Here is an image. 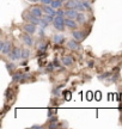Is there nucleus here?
Segmentation results:
<instances>
[{
  "instance_id": "obj_17",
  "label": "nucleus",
  "mask_w": 122,
  "mask_h": 129,
  "mask_svg": "<svg viewBox=\"0 0 122 129\" xmlns=\"http://www.w3.org/2000/svg\"><path fill=\"white\" fill-rule=\"evenodd\" d=\"M54 42H55L56 44L64 43V42H65V36H64V35H55V36H54Z\"/></svg>"
},
{
  "instance_id": "obj_23",
  "label": "nucleus",
  "mask_w": 122,
  "mask_h": 129,
  "mask_svg": "<svg viewBox=\"0 0 122 129\" xmlns=\"http://www.w3.org/2000/svg\"><path fill=\"white\" fill-rule=\"evenodd\" d=\"M62 87H64V85H59V87H56L53 91V94H54V96H60V90Z\"/></svg>"
},
{
  "instance_id": "obj_11",
  "label": "nucleus",
  "mask_w": 122,
  "mask_h": 129,
  "mask_svg": "<svg viewBox=\"0 0 122 129\" xmlns=\"http://www.w3.org/2000/svg\"><path fill=\"white\" fill-rule=\"evenodd\" d=\"M42 9H43V12H44L46 14H52V16H56L55 9H53L52 5H44Z\"/></svg>"
},
{
  "instance_id": "obj_27",
  "label": "nucleus",
  "mask_w": 122,
  "mask_h": 129,
  "mask_svg": "<svg viewBox=\"0 0 122 129\" xmlns=\"http://www.w3.org/2000/svg\"><path fill=\"white\" fill-rule=\"evenodd\" d=\"M56 16H62V17H65V16H66V11H62L61 9H59L56 11Z\"/></svg>"
},
{
  "instance_id": "obj_26",
  "label": "nucleus",
  "mask_w": 122,
  "mask_h": 129,
  "mask_svg": "<svg viewBox=\"0 0 122 129\" xmlns=\"http://www.w3.org/2000/svg\"><path fill=\"white\" fill-rule=\"evenodd\" d=\"M56 111H57L56 109H48V118H49V117H52V116L54 115Z\"/></svg>"
},
{
  "instance_id": "obj_9",
  "label": "nucleus",
  "mask_w": 122,
  "mask_h": 129,
  "mask_svg": "<svg viewBox=\"0 0 122 129\" xmlns=\"http://www.w3.org/2000/svg\"><path fill=\"white\" fill-rule=\"evenodd\" d=\"M22 38H23L24 43H25V44H26V46H28V47H31V46H33V44H34L33 37H31V35H30V34H28V32H26V34H24V35H23V37H22Z\"/></svg>"
},
{
  "instance_id": "obj_15",
  "label": "nucleus",
  "mask_w": 122,
  "mask_h": 129,
  "mask_svg": "<svg viewBox=\"0 0 122 129\" xmlns=\"http://www.w3.org/2000/svg\"><path fill=\"white\" fill-rule=\"evenodd\" d=\"M10 51H11V42H5V46H4V48H3L1 53L5 54V55H9Z\"/></svg>"
},
{
  "instance_id": "obj_22",
  "label": "nucleus",
  "mask_w": 122,
  "mask_h": 129,
  "mask_svg": "<svg viewBox=\"0 0 122 129\" xmlns=\"http://www.w3.org/2000/svg\"><path fill=\"white\" fill-rule=\"evenodd\" d=\"M77 10H78V11H85L84 5H83V3L79 1V0H77Z\"/></svg>"
},
{
  "instance_id": "obj_5",
  "label": "nucleus",
  "mask_w": 122,
  "mask_h": 129,
  "mask_svg": "<svg viewBox=\"0 0 122 129\" xmlns=\"http://www.w3.org/2000/svg\"><path fill=\"white\" fill-rule=\"evenodd\" d=\"M30 12L33 14H35L36 17H38V18H42L43 17V9L40 7V6H33L30 9Z\"/></svg>"
},
{
  "instance_id": "obj_2",
  "label": "nucleus",
  "mask_w": 122,
  "mask_h": 129,
  "mask_svg": "<svg viewBox=\"0 0 122 129\" xmlns=\"http://www.w3.org/2000/svg\"><path fill=\"white\" fill-rule=\"evenodd\" d=\"M23 18L28 22V23L35 24V25H40L41 24V18L36 17L35 14H33L31 12H24L23 13Z\"/></svg>"
},
{
  "instance_id": "obj_13",
  "label": "nucleus",
  "mask_w": 122,
  "mask_h": 129,
  "mask_svg": "<svg viewBox=\"0 0 122 129\" xmlns=\"http://www.w3.org/2000/svg\"><path fill=\"white\" fill-rule=\"evenodd\" d=\"M65 7L67 10H77V0H67L65 3Z\"/></svg>"
},
{
  "instance_id": "obj_35",
  "label": "nucleus",
  "mask_w": 122,
  "mask_h": 129,
  "mask_svg": "<svg viewBox=\"0 0 122 129\" xmlns=\"http://www.w3.org/2000/svg\"><path fill=\"white\" fill-rule=\"evenodd\" d=\"M37 128H42V125H33V127H31V129H37Z\"/></svg>"
},
{
  "instance_id": "obj_24",
  "label": "nucleus",
  "mask_w": 122,
  "mask_h": 129,
  "mask_svg": "<svg viewBox=\"0 0 122 129\" xmlns=\"http://www.w3.org/2000/svg\"><path fill=\"white\" fill-rule=\"evenodd\" d=\"M46 49H47V44H46V43H40V44H38V50L46 51Z\"/></svg>"
},
{
  "instance_id": "obj_4",
  "label": "nucleus",
  "mask_w": 122,
  "mask_h": 129,
  "mask_svg": "<svg viewBox=\"0 0 122 129\" xmlns=\"http://www.w3.org/2000/svg\"><path fill=\"white\" fill-rule=\"evenodd\" d=\"M72 37L74 38V40H77L78 42H81L85 40V32L83 31H79V30H74V31L72 32Z\"/></svg>"
},
{
  "instance_id": "obj_36",
  "label": "nucleus",
  "mask_w": 122,
  "mask_h": 129,
  "mask_svg": "<svg viewBox=\"0 0 122 129\" xmlns=\"http://www.w3.org/2000/svg\"><path fill=\"white\" fill-rule=\"evenodd\" d=\"M89 67H94V61H89Z\"/></svg>"
},
{
  "instance_id": "obj_6",
  "label": "nucleus",
  "mask_w": 122,
  "mask_h": 129,
  "mask_svg": "<svg viewBox=\"0 0 122 129\" xmlns=\"http://www.w3.org/2000/svg\"><path fill=\"white\" fill-rule=\"evenodd\" d=\"M36 26H37V25H35V24L26 23L23 26V29H24V31L25 32H28V34H30V35H33V34L36 32Z\"/></svg>"
},
{
  "instance_id": "obj_21",
  "label": "nucleus",
  "mask_w": 122,
  "mask_h": 129,
  "mask_svg": "<svg viewBox=\"0 0 122 129\" xmlns=\"http://www.w3.org/2000/svg\"><path fill=\"white\" fill-rule=\"evenodd\" d=\"M81 3H83V5H84V7H85V10H86V11H91V10H92V7H91V5H90L89 1H86V0H83Z\"/></svg>"
},
{
  "instance_id": "obj_12",
  "label": "nucleus",
  "mask_w": 122,
  "mask_h": 129,
  "mask_svg": "<svg viewBox=\"0 0 122 129\" xmlns=\"http://www.w3.org/2000/svg\"><path fill=\"white\" fill-rule=\"evenodd\" d=\"M65 24L66 26L71 30H75L77 29V23L74 22V19H71V18H66L65 19Z\"/></svg>"
},
{
  "instance_id": "obj_10",
  "label": "nucleus",
  "mask_w": 122,
  "mask_h": 129,
  "mask_svg": "<svg viewBox=\"0 0 122 129\" xmlns=\"http://www.w3.org/2000/svg\"><path fill=\"white\" fill-rule=\"evenodd\" d=\"M73 57L71 55H66L62 57V63H64V66H66V67H71L72 64H73Z\"/></svg>"
},
{
  "instance_id": "obj_8",
  "label": "nucleus",
  "mask_w": 122,
  "mask_h": 129,
  "mask_svg": "<svg viewBox=\"0 0 122 129\" xmlns=\"http://www.w3.org/2000/svg\"><path fill=\"white\" fill-rule=\"evenodd\" d=\"M67 46H68V48H70L71 50H78L80 48V46H79V42L77 41V40H72V41H68L67 42Z\"/></svg>"
},
{
  "instance_id": "obj_30",
  "label": "nucleus",
  "mask_w": 122,
  "mask_h": 129,
  "mask_svg": "<svg viewBox=\"0 0 122 129\" xmlns=\"http://www.w3.org/2000/svg\"><path fill=\"white\" fill-rule=\"evenodd\" d=\"M6 66H7V69H9L10 72H12V71L14 69V64L13 63H7Z\"/></svg>"
},
{
  "instance_id": "obj_18",
  "label": "nucleus",
  "mask_w": 122,
  "mask_h": 129,
  "mask_svg": "<svg viewBox=\"0 0 122 129\" xmlns=\"http://www.w3.org/2000/svg\"><path fill=\"white\" fill-rule=\"evenodd\" d=\"M29 57H30V50L29 49H23V51H22V59L28 60Z\"/></svg>"
},
{
  "instance_id": "obj_20",
  "label": "nucleus",
  "mask_w": 122,
  "mask_h": 129,
  "mask_svg": "<svg viewBox=\"0 0 122 129\" xmlns=\"http://www.w3.org/2000/svg\"><path fill=\"white\" fill-rule=\"evenodd\" d=\"M64 98H65V101H71V98H72V93L71 91H64Z\"/></svg>"
},
{
  "instance_id": "obj_1",
  "label": "nucleus",
  "mask_w": 122,
  "mask_h": 129,
  "mask_svg": "<svg viewBox=\"0 0 122 129\" xmlns=\"http://www.w3.org/2000/svg\"><path fill=\"white\" fill-rule=\"evenodd\" d=\"M65 19L62 16H55V18H54V22H53V24H54V28L56 29V30H59V31H64L66 28V24H65Z\"/></svg>"
},
{
  "instance_id": "obj_29",
  "label": "nucleus",
  "mask_w": 122,
  "mask_h": 129,
  "mask_svg": "<svg viewBox=\"0 0 122 129\" xmlns=\"http://www.w3.org/2000/svg\"><path fill=\"white\" fill-rule=\"evenodd\" d=\"M43 5H50L53 3V0H40Z\"/></svg>"
},
{
  "instance_id": "obj_19",
  "label": "nucleus",
  "mask_w": 122,
  "mask_h": 129,
  "mask_svg": "<svg viewBox=\"0 0 122 129\" xmlns=\"http://www.w3.org/2000/svg\"><path fill=\"white\" fill-rule=\"evenodd\" d=\"M77 22L78 23H84L85 22V16H84V13H81V12H79V14H78V17H77Z\"/></svg>"
},
{
  "instance_id": "obj_38",
  "label": "nucleus",
  "mask_w": 122,
  "mask_h": 129,
  "mask_svg": "<svg viewBox=\"0 0 122 129\" xmlns=\"http://www.w3.org/2000/svg\"><path fill=\"white\" fill-rule=\"evenodd\" d=\"M61 1H64V3H66V1H67V0H61Z\"/></svg>"
},
{
  "instance_id": "obj_3",
  "label": "nucleus",
  "mask_w": 122,
  "mask_h": 129,
  "mask_svg": "<svg viewBox=\"0 0 122 129\" xmlns=\"http://www.w3.org/2000/svg\"><path fill=\"white\" fill-rule=\"evenodd\" d=\"M22 49L20 48H13L12 50L10 51V54H9V56H10V59L11 60H19V59H22Z\"/></svg>"
},
{
  "instance_id": "obj_33",
  "label": "nucleus",
  "mask_w": 122,
  "mask_h": 129,
  "mask_svg": "<svg viewBox=\"0 0 122 129\" xmlns=\"http://www.w3.org/2000/svg\"><path fill=\"white\" fill-rule=\"evenodd\" d=\"M4 46H5V42H4V41H1V42H0V50H3Z\"/></svg>"
},
{
  "instance_id": "obj_32",
  "label": "nucleus",
  "mask_w": 122,
  "mask_h": 129,
  "mask_svg": "<svg viewBox=\"0 0 122 129\" xmlns=\"http://www.w3.org/2000/svg\"><path fill=\"white\" fill-rule=\"evenodd\" d=\"M54 67H55V66H54V63H49V64H47V71H49V72H52Z\"/></svg>"
},
{
  "instance_id": "obj_31",
  "label": "nucleus",
  "mask_w": 122,
  "mask_h": 129,
  "mask_svg": "<svg viewBox=\"0 0 122 129\" xmlns=\"http://www.w3.org/2000/svg\"><path fill=\"white\" fill-rule=\"evenodd\" d=\"M53 122H57L56 116H52V117H49V123H53Z\"/></svg>"
},
{
  "instance_id": "obj_25",
  "label": "nucleus",
  "mask_w": 122,
  "mask_h": 129,
  "mask_svg": "<svg viewBox=\"0 0 122 129\" xmlns=\"http://www.w3.org/2000/svg\"><path fill=\"white\" fill-rule=\"evenodd\" d=\"M59 127H60V124H59L57 122H53V123H50V124L48 125L49 129H55V128H59Z\"/></svg>"
},
{
  "instance_id": "obj_28",
  "label": "nucleus",
  "mask_w": 122,
  "mask_h": 129,
  "mask_svg": "<svg viewBox=\"0 0 122 129\" xmlns=\"http://www.w3.org/2000/svg\"><path fill=\"white\" fill-rule=\"evenodd\" d=\"M53 63H54V66H55V68H59V67H60V61L57 60V59H54Z\"/></svg>"
},
{
  "instance_id": "obj_34",
  "label": "nucleus",
  "mask_w": 122,
  "mask_h": 129,
  "mask_svg": "<svg viewBox=\"0 0 122 129\" xmlns=\"http://www.w3.org/2000/svg\"><path fill=\"white\" fill-rule=\"evenodd\" d=\"M96 94H97V101H99V99H101V98H102V96H101V92H96Z\"/></svg>"
},
{
  "instance_id": "obj_37",
  "label": "nucleus",
  "mask_w": 122,
  "mask_h": 129,
  "mask_svg": "<svg viewBox=\"0 0 122 129\" xmlns=\"http://www.w3.org/2000/svg\"><path fill=\"white\" fill-rule=\"evenodd\" d=\"M28 1H30V3H37V1H40V0H28Z\"/></svg>"
},
{
  "instance_id": "obj_7",
  "label": "nucleus",
  "mask_w": 122,
  "mask_h": 129,
  "mask_svg": "<svg viewBox=\"0 0 122 129\" xmlns=\"http://www.w3.org/2000/svg\"><path fill=\"white\" fill-rule=\"evenodd\" d=\"M78 14H79V12H78V10H66V17L67 18H71V19H77V17H78Z\"/></svg>"
},
{
  "instance_id": "obj_16",
  "label": "nucleus",
  "mask_w": 122,
  "mask_h": 129,
  "mask_svg": "<svg viewBox=\"0 0 122 129\" xmlns=\"http://www.w3.org/2000/svg\"><path fill=\"white\" fill-rule=\"evenodd\" d=\"M52 7L53 9H55V10H59L62 7V5H64V1H61V0H53V3L52 4Z\"/></svg>"
},
{
  "instance_id": "obj_14",
  "label": "nucleus",
  "mask_w": 122,
  "mask_h": 129,
  "mask_svg": "<svg viewBox=\"0 0 122 129\" xmlns=\"http://www.w3.org/2000/svg\"><path fill=\"white\" fill-rule=\"evenodd\" d=\"M12 80H13V81H17V83H19V81H24V80H25V74L14 73L13 75H12Z\"/></svg>"
}]
</instances>
